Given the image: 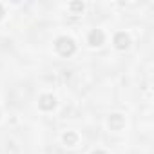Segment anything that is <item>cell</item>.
Returning a JSON list of instances; mask_svg holds the SVG:
<instances>
[{
    "mask_svg": "<svg viewBox=\"0 0 154 154\" xmlns=\"http://www.w3.org/2000/svg\"><path fill=\"white\" fill-rule=\"evenodd\" d=\"M54 49H56L58 54H62V56H71V54H74V51H76V44H74V40L69 38V36H58L56 42H54Z\"/></svg>",
    "mask_w": 154,
    "mask_h": 154,
    "instance_id": "obj_1",
    "label": "cell"
},
{
    "mask_svg": "<svg viewBox=\"0 0 154 154\" xmlns=\"http://www.w3.org/2000/svg\"><path fill=\"white\" fill-rule=\"evenodd\" d=\"M87 42H89L93 47H100V45L105 42L103 31H102V29H93V31L89 33V36H87Z\"/></svg>",
    "mask_w": 154,
    "mask_h": 154,
    "instance_id": "obj_2",
    "label": "cell"
},
{
    "mask_svg": "<svg viewBox=\"0 0 154 154\" xmlns=\"http://www.w3.org/2000/svg\"><path fill=\"white\" fill-rule=\"evenodd\" d=\"M54 105H56V98L53 94H42L40 100H38V107L42 111H53Z\"/></svg>",
    "mask_w": 154,
    "mask_h": 154,
    "instance_id": "obj_3",
    "label": "cell"
},
{
    "mask_svg": "<svg viewBox=\"0 0 154 154\" xmlns=\"http://www.w3.org/2000/svg\"><path fill=\"white\" fill-rule=\"evenodd\" d=\"M129 44H131V38H129L127 33L120 31V33L114 35V45H116V49H122V51H123V49L129 47Z\"/></svg>",
    "mask_w": 154,
    "mask_h": 154,
    "instance_id": "obj_4",
    "label": "cell"
},
{
    "mask_svg": "<svg viewBox=\"0 0 154 154\" xmlns=\"http://www.w3.org/2000/svg\"><path fill=\"white\" fill-rule=\"evenodd\" d=\"M123 125H125V120H123L122 114H111L109 116V127L112 131H120Z\"/></svg>",
    "mask_w": 154,
    "mask_h": 154,
    "instance_id": "obj_5",
    "label": "cell"
},
{
    "mask_svg": "<svg viewBox=\"0 0 154 154\" xmlns=\"http://www.w3.org/2000/svg\"><path fill=\"white\" fill-rule=\"evenodd\" d=\"M62 140H63V143H65V145L74 147V145H76V141H78V136H76L74 132H71V131H67V132L63 134V138H62Z\"/></svg>",
    "mask_w": 154,
    "mask_h": 154,
    "instance_id": "obj_6",
    "label": "cell"
},
{
    "mask_svg": "<svg viewBox=\"0 0 154 154\" xmlns=\"http://www.w3.org/2000/svg\"><path fill=\"white\" fill-rule=\"evenodd\" d=\"M71 9H74V11H84V4H71Z\"/></svg>",
    "mask_w": 154,
    "mask_h": 154,
    "instance_id": "obj_7",
    "label": "cell"
},
{
    "mask_svg": "<svg viewBox=\"0 0 154 154\" xmlns=\"http://www.w3.org/2000/svg\"><path fill=\"white\" fill-rule=\"evenodd\" d=\"M4 17V8H2V4H0V18Z\"/></svg>",
    "mask_w": 154,
    "mask_h": 154,
    "instance_id": "obj_8",
    "label": "cell"
},
{
    "mask_svg": "<svg viewBox=\"0 0 154 154\" xmlns=\"http://www.w3.org/2000/svg\"><path fill=\"white\" fill-rule=\"evenodd\" d=\"M93 154H105V152H103V150H94Z\"/></svg>",
    "mask_w": 154,
    "mask_h": 154,
    "instance_id": "obj_9",
    "label": "cell"
}]
</instances>
